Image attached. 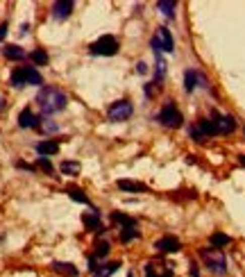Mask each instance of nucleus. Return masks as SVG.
I'll return each mask as SVG.
<instances>
[{
	"label": "nucleus",
	"mask_w": 245,
	"mask_h": 277,
	"mask_svg": "<svg viewBox=\"0 0 245 277\" xmlns=\"http://www.w3.org/2000/svg\"><path fill=\"white\" fill-rule=\"evenodd\" d=\"M66 102L68 95L57 86H41L39 93H36V104H39L43 116H52V114L66 109Z\"/></svg>",
	"instance_id": "nucleus-1"
},
{
	"label": "nucleus",
	"mask_w": 245,
	"mask_h": 277,
	"mask_svg": "<svg viewBox=\"0 0 245 277\" xmlns=\"http://www.w3.org/2000/svg\"><path fill=\"white\" fill-rule=\"evenodd\" d=\"M200 259H202L204 266H207L213 275H225L227 272V259H225V254H222V250L202 248L200 250Z\"/></svg>",
	"instance_id": "nucleus-2"
},
{
	"label": "nucleus",
	"mask_w": 245,
	"mask_h": 277,
	"mask_svg": "<svg viewBox=\"0 0 245 277\" xmlns=\"http://www.w3.org/2000/svg\"><path fill=\"white\" fill-rule=\"evenodd\" d=\"M157 118L159 123H161L163 127H181V123H184V116H181V112L179 109H175V104L168 100L166 104H163L161 109L157 112Z\"/></svg>",
	"instance_id": "nucleus-3"
},
{
	"label": "nucleus",
	"mask_w": 245,
	"mask_h": 277,
	"mask_svg": "<svg viewBox=\"0 0 245 277\" xmlns=\"http://www.w3.org/2000/svg\"><path fill=\"white\" fill-rule=\"evenodd\" d=\"M150 45H152L154 54H159L163 50V52H172L175 50V41H172V34L168 27H157V32H154L152 41H150Z\"/></svg>",
	"instance_id": "nucleus-4"
},
{
	"label": "nucleus",
	"mask_w": 245,
	"mask_h": 277,
	"mask_svg": "<svg viewBox=\"0 0 245 277\" xmlns=\"http://www.w3.org/2000/svg\"><path fill=\"white\" fill-rule=\"evenodd\" d=\"M89 50H91V54H98V57H111V54L118 52V41H116V36L104 34L98 41H93L89 45Z\"/></svg>",
	"instance_id": "nucleus-5"
},
{
	"label": "nucleus",
	"mask_w": 245,
	"mask_h": 277,
	"mask_svg": "<svg viewBox=\"0 0 245 277\" xmlns=\"http://www.w3.org/2000/svg\"><path fill=\"white\" fill-rule=\"evenodd\" d=\"M134 114V107H132L130 100H116V102L109 104L107 109V118L113 123H120V121H127V118Z\"/></svg>",
	"instance_id": "nucleus-6"
},
{
	"label": "nucleus",
	"mask_w": 245,
	"mask_h": 277,
	"mask_svg": "<svg viewBox=\"0 0 245 277\" xmlns=\"http://www.w3.org/2000/svg\"><path fill=\"white\" fill-rule=\"evenodd\" d=\"M213 132L216 134H231V132L236 130V121L234 116H229V114H213Z\"/></svg>",
	"instance_id": "nucleus-7"
},
{
	"label": "nucleus",
	"mask_w": 245,
	"mask_h": 277,
	"mask_svg": "<svg viewBox=\"0 0 245 277\" xmlns=\"http://www.w3.org/2000/svg\"><path fill=\"white\" fill-rule=\"evenodd\" d=\"M145 277H172V268L166 261H148L145 263Z\"/></svg>",
	"instance_id": "nucleus-8"
},
{
	"label": "nucleus",
	"mask_w": 245,
	"mask_h": 277,
	"mask_svg": "<svg viewBox=\"0 0 245 277\" xmlns=\"http://www.w3.org/2000/svg\"><path fill=\"white\" fill-rule=\"evenodd\" d=\"M154 248H157V252H179L181 250V241L177 239V236H161V239L154 241Z\"/></svg>",
	"instance_id": "nucleus-9"
},
{
	"label": "nucleus",
	"mask_w": 245,
	"mask_h": 277,
	"mask_svg": "<svg viewBox=\"0 0 245 277\" xmlns=\"http://www.w3.org/2000/svg\"><path fill=\"white\" fill-rule=\"evenodd\" d=\"M39 125H41L39 116H36L30 107H25L21 114H18V127H23V130H30V127H39Z\"/></svg>",
	"instance_id": "nucleus-10"
},
{
	"label": "nucleus",
	"mask_w": 245,
	"mask_h": 277,
	"mask_svg": "<svg viewBox=\"0 0 245 277\" xmlns=\"http://www.w3.org/2000/svg\"><path fill=\"white\" fill-rule=\"evenodd\" d=\"M36 152H39L41 157H52V154L59 152V141H54V139L39 141V143H36Z\"/></svg>",
	"instance_id": "nucleus-11"
},
{
	"label": "nucleus",
	"mask_w": 245,
	"mask_h": 277,
	"mask_svg": "<svg viewBox=\"0 0 245 277\" xmlns=\"http://www.w3.org/2000/svg\"><path fill=\"white\" fill-rule=\"evenodd\" d=\"M73 12V3L71 0H59V3L52 5V18H57V21H64V18H68Z\"/></svg>",
	"instance_id": "nucleus-12"
},
{
	"label": "nucleus",
	"mask_w": 245,
	"mask_h": 277,
	"mask_svg": "<svg viewBox=\"0 0 245 277\" xmlns=\"http://www.w3.org/2000/svg\"><path fill=\"white\" fill-rule=\"evenodd\" d=\"M82 223H84V227H89V230H93V232H102L104 230V227L100 225L98 209H91V211H86L84 216H82Z\"/></svg>",
	"instance_id": "nucleus-13"
},
{
	"label": "nucleus",
	"mask_w": 245,
	"mask_h": 277,
	"mask_svg": "<svg viewBox=\"0 0 245 277\" xmlns=\"http://www.w3.org/2000/svg\"><path fill=\"white\" fill-rule=\"evenodd\" d=\"M198 82H202V84L207 86V80H204L198 71H186L184 73V89L186 91H195L198 89Z\"/></svg>",
	"instance_id": "nucleus-14"
},
{
	"label": "nucleus",
	"mask_w": 245,
	"mask_h": 277,
	"mask_svg": "<svg viewBox=\"0 0 245 277\" xmlns=\"http://www.w3.org/2000/svg\"><path fill=\"white\" fill-rule=\"evenodd\" d=\"M118 189L127 191V193H145L148 186L143 182H132V180H118Z\"/></svg>",
	"instance_id": "nucleus-15"
},
{
	"label": "nucleus",
	"mask_w": 245,
	"mask_h": 277,
	"mask_svg": "<svg viewBox=\"0 0 245 277\" xmlns=\"http://www.w3.org/2000/svg\"><path fill=\"white\" fill-rule=\"evenodd\" d=\"M23 73H25V84H34V86L43 84V77L34 66H23Z\"/></svg>",
	"instance_id": "nucleus-16"
},
{
	"label": "nucleus",
	"mask_w": 245,
	"mask_h": 277,
	"mask_svg": "<svg viewBox=\"0 0 245 277\" xmlns=\"http://www.w3.org/2000/svg\"><path fill=\"white\" fill-rule=\"evenodd\" d=\"M118 266H120L118 261L100 263V266H95V270H91V272H93V277H109V275H113V272L118 270Z\"/></svg>",
	"instance_id": "nucleus-17"
},
{
	"label": "nucleus",
	"mask_w": 245,
	"mask_h": 277,
	"mask_svg": "<svg viewBox=\"0 0 245 277\" xmlns=\"http://www.w3.org/2000/svg\"><path fill=\"white\" fill-rule=\"evenodd\" d=\"M3 54L7 59H12V62H21V59H25V50H23L21 45H5Z\"/></svg>",
	"instance_id": "nucleus-18"
},
{
	"label": "nucleus",
	"mask_w": 245,
	"mask_h": 277,
	"mask_svg": "<svg viewBox=\"0 0 245 277\" xmlns=\"http://www.w3.org/2000/svg\"><path fill=\"white\" fill-rule=\"evenodd\" d=\"M157 9H159V12H161L166 18H175L177 3H172V0H159V3H157Z\"/></svg>",
	"instance_id": "nucleus-19"
},
{
	"label": "nucleus",
	"mask_w": 245,
	"mask_h": 277,
	"mask_svg": "<svg viewBox=\"0 0 245 277\" xmlns=\"http://www.w3.org/2000/svg\"><path fill=\"white\" fill-rule=\"evenodd\" d=\"M111 220L118 223V225H120V230H125V227H136V220H134V218L125 216V213H120V211H113V213H111Z\"/></svg>",
	"instance_id": "nucleus-20"
},
{
	"label": "nucleus",
	"mask_w": 245,
	"mask_h": 277,
	"mask_svg": "<svg viewBox=\"0 0 245 277\" xmlns=\"http://www.w3.org/2000/svg\"><path fill=\"white\" fill-rule=\"evenodd\" d=\"M52 268L57 272H62V275H66V277H77V268L73 266V263H64V261H54L52 263Z\"/></svg>",
	"instance_id": "nucleus-21"
},
{
	"label": "nucleus",
	"mask_w": 245,
	"mask_h": 277,
	"mask_svg": "<svg viewBox=\"0 0 245 277\" xmlns=\"http://www.w3.org/2000/svg\"><path fill=\"white\" fill-rule=\"evenodd\" d=\"M30 59L36 64V66H45V64H48V52H45L43 48H36L30 52Z\"/></svg>",
	"instance_id": "nucleus-22"
},
{
	"label": "nucleus",
	"mask_w": 245,
	"mask_h": 277,
	"mask_svg": "<svg viewBox=\"0 0 245 277\" xmlns=\"http://www.w3.org/2000/svg\"><path fill=\"white\" fill-rule=\"evenodd\" d=\"M9 82H12V86H25V73H23V66L14 68L12 75H9Z\"/></svg>",
	"instance_id": "nucleus-23"
},
{
	"label": "nucleus",
	"mask_w": 245,
	"mask_h": 277,
	"mask_svg": "<svg viewBox=\"0 0 245 277\" xmlns=\"http://www.w3.org/2000/svg\"><path fill=\"white\" fill-rule=\"evenodd\" d=\"M66 193L71 195V198L75 200V202L91 204V202H89V198H86V193H84V191H82V189H75V186H68V189H66Z\"/></svg>",
	"instance_id": "nucleus-24"
},
{
	"label": "nucleus",
	"mask_w": 245,
	"mask_h": 277,
	"mask_svg": "<svg viewBox=\"0 0 245 277\" xmlns=\"http://www.w3.org/2000/svg\"><path fill=\"white\" fill-rule=\"evenodd\" d=\"M231 239L227 234H222V232H216V234H211V248H218L220 250L222 245H229Z\"/></svg>",
	"instance_id": "nucleus-25"
},
{
	"label": "nucleus",
	"mask_w": 245,
	"mask_h": 277,
	"mask_svg": "<svg viewBox=\"0 0 245 277\" xmlns=\"http://www.w3.org/2000/svg\"><path fill=\"white\" fill-rule=\"evenodd\" d=\"M80 163L77 161H62V166H59V171L64 173V175H80Z\"/></svg>",
	"instance_id": "nucleus-26"
},
{
	"label": "nucleus",
	"mask_w": 245,
	"mask_h": 277,
	"mask_svg": "<svg viewBox=\"0 0 245 277\" xmlns=\"http://www.w3.org/2000/svg\"><path fill=\"white\" fill-rule=\"evenodd\" d=\"M107 254H109V243H107V241H98V243H95V250H93V254H91V257H93L95 261H98V259L107 257Z\"/></svg>",
	"instance_id": "nucleus-27"
},
{
	"label": "nucleus",
	"mask_w": 245,
	"mask_h": 277,
	"mask_svg": "<svg viewBox=\"0 0 245 277\" xmlns=\"http://www.w3.org/2000/svg\"><path fill=\"white\" fill-rule=\"evenodd\" d=\"M139 236V230L136 227H125V230H120V241L122 243H130L132 239H136Z\"/></svg>",
	"instance_id": "nucleus-28"
},
{
	"label": "nucleus",
	"mask_w": 245,
	"mask_h": 277,
	"mask_svg": "<svg viewBox=\"0 0 245 277\" xmlns=\"http://www.w3.org/2000/svg\"><path fill=\"white\" fill-rule=\"evenodd\" d=\"M36 166H39L43 173H48V175L54 171V168H52V163H50V159H48V157H39V159H36Z\"/></svg>",
	"instance_id": "nucleus-29"
},
{
	"label": "nucleus",
	"mask_w": 245,
	"mask_h": 277,
	"mask_svg": "<svg viewBox=\"0 0 245 277\" xmlns=\"http://www.w3.org/2000/svg\"><path fill=\"white\" fill-rule=\"evenodd\" d=\"M16 166L21 168V171H34V166H32V163H25V161H18Z\"/></svg>",
	"instance_id": "nucleus-30"
},
{
	"label": "nucleus",
	"mask_w": 245,
	"mask_h": 277,
	"mask_svg": "<svg viewBox=\"0 0 245 277\" xmlns=\"http://www.w3.org/2000/svg\"><path fill=\"white\" fill-rule=\"evenodd\" d=\"M7 36V23H0V41H5Z\"/></svg>",
	"instance_id": "nucleus-31"
},
{
	"label": "nucleus",
	"mask_w": 245,
	"mask_h": 277,
	"mask_svg": "<svg viewBox=\"0 0 245 277\" xmlns=\"http://www.w3.org/2000/svg\"><path fill=\"white\" fill-rule=\"evenodd\" d=\"M145 71H148V66H145L143 62H139V64H136V73H141V75H143Z\"/></svg>",
	"instance_id": "nucleus-32"
},
{
	"label": "nucleus",
	"mask_w": 245,
	"mask_h": 277,
	"mask_svg": "<svg viewBox=\"0 0 245 277\" xmlns=\"http://www.w3.org/2000/svg\"><path fill=\"white\" fill-rule=\"evenodd\" d=\"M43 130L45 132H54L57 130V125H54V123H43Z\"/></svg>",
	"instance_id": "nucleus-33"
},
{
	"label": "nucleus",
	"mask_w": 245,
	"mask_h": 277,
	"mask_svg": "<svg viewBox=\"0 0 245 277\" xmlns=\"http://www.w3.org/2000/svg\"><path fill=\"white\" fill-rule=\"evenodd\" d=\"M189 275H191V277H200V272H198V266H195V263H193V266H191V272H189Z\"/></svg>",
	"instance_id": "nucleus-34"
},
{
	"label": "nucleus",
	"mask_w": 245,
	"mask_h": 277,
	"mask_svg": "<svg viewBox=\"0 0 245 277\" xmlns=\"http://www.w3.org/2000/svg\"><path fill=\"white\" fill-rule=\"evenodd\" d=\"M5 107H7V100H5V95H0V112H5Z\"/></svg>",
	"instance_id": "nucleus-35"
},
{
	"label": "nucleus",
	"mask_w": 245,
	"mask_h": 277,
	"mask_svg": "<svg viewBox=\"0 0 245 277\" xmlns=\"http://www.w3.org/2000/svg\"><path fill=\"white\" fill-rule=\"evenodd\" d=\"M127 277H134V275H132V272H130V275H127Z\"/></svg>",
	"instance_id": "nucleus-36"
}]
</instances>
